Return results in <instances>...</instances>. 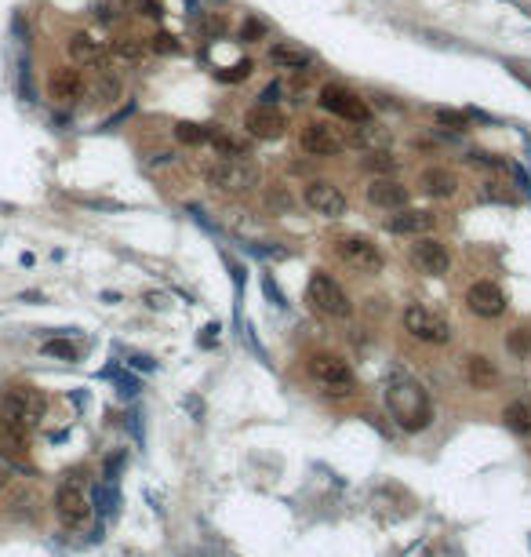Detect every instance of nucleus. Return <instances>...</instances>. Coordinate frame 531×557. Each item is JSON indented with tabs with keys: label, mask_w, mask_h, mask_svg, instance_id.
I'll return each mask as SVG.
<instances>
[{
	"label": "nucleus",
	"mask_w": 531,
	"mask_h": 557,
	"mask_svg": "<svg viewBox=\"0 0 531 557\" xmlns=\"http://www.w3.org/2000/svg\"><path fill=\"white\" fill-rule=\"evenodd\" d=\"M4 481H8V477H4V470H0V488H4Z\"/></svg>",
	"instance_id": "51"
},
{
	"label": "nucleus",
	"mask_w": 531,
	"mask_h": 557,
	"mask_svg": "<svg viewBox=\"0 0 531 557\" xmlns=\"http://www.w3.org/2000/svg\"><path fill=\"white\" fill-rule=\"evenodd\" d=\"M186 408L193 412V419H204V404H200V397H186Z\"/></svg>",
	"instance_id": "48"
},
{
	"label": "nucleus",
	"mask_w": 531,
	"mask_h": 557,
	"mask_svg": "<svg viewBox=\"0 0 531 557\" xmlns=\"http://www.w3.org/2000/svg\"><path fill=\"white\" fill-rule=\"evenodd\" d=\"M284 127H288V120H284V113L281 110H273V106H251V110L244 113V132L251 135V139H262V142H273V139H281L284 135Z\"/></svg>",
	"instance_id": "12"
},
{
	"label": "nucleus",
	"mask_w": 531,
	"mask_h": 557,
	"mask_svg": "<svg viewBox=\"0 0 531 557\" xmlns=\"http://www.w3.org/2000/svg\"><path fill=\"white\" fill-rule=\"evenodd\" d=\"M411 259L422 273H430V277H444L452 270V251L448 244H440L437 237H415L411 244Z\"/></svg>",
	"instance_id": "13"
},
{
	"label": "nucleus",
	"mask_w": 531,
	"mask_h": 557,
	"mask_svg": "<svg viewBox=\"0 0 531 557\" xmlns=\"http://www.w3.org/2000/svg\"><path fill=\"white\" fill-rule=\"evenodd\" d=\"M418 186H422V194H430L437 201H448V197H455V189H459V175L448 171V168H426L418 175Z\"/></svg>",
	"instance_id": "20"
},
{
	"label": "nucleus",
	"mask_w": 531,
	"mask_h": 557,
	"mask_svg": "<svg viewBox=\"0 0 531 557\" xmlns=\"http://www.w3.org/2000/svg\"><path fill=\"white\" fill-rule=\"evenodd\" d=\"M207 146L215 149L219 157H248L244 139H233V135H226V132H207Z\"/></svg>",
	"instance_id": "27"
},
{
	"label": "nucleus",
	"mask_w": 531,
	"mask_h": 557,
	"mask_svg": "<svg viewBox=\"0 0 531 557\" xmlns=\"http://www.w3.org/2000/svg\"><path fill=\"white\" fill-rule=\"evenodd\" d=\"M48 92H51V99L62 102V106L77 102L80 92H84V77H80V70H73V66H58V70H51Z\"/></svg>",
	"instance_id": "16"
},
{
	"label": "nucleus",
	"mask_w": 531,
	"mask_h": 557,
	"mask_svg": "<svg viewBox=\"0 0 531 557\" xmlns=\"http://www.w3.org/2000/svg\"><path fill=\"white\" fill-rule=\"evenodd\" d=\"M251 58H241V62H233V66H222V70H215V80H222V84H237V80H248L251 77Z\"/></svg>",
	"instance_id": "31"
},
{
	"label": "nucleus",
	"mask_w": 531,
	"mask_h": 557,
	"mask_svg": "<svg viewBox=\"0 0 531 557\" xmlns=\"http://www.w3.org/2000/svg\"><path fill=\"white\" fill-rule=\"evenodd\" d=\"M146 303H150V306L157 310V306H164V295H157V292H150V295H146Z\"/></svg>",
	"instance_id": "50"
},
{
	"label": "nucleus",
	"mask_w": 531,
	"mask_h": 557,
	"mask_svg": "<svg viewBox=\"0 0 531 557\" xmlns=\"http://www.w3.org/2000/svg\"><path fill=\"white\" fill-rule=\"evenodd\" d=\"M306 295H309V303L321 310V313H328V317H350V313H353L350 295L343 292V284H338L331 273H321V270H316V273L309 277Z\"/></svg>",
	"instance_id": "8"
},
{
	"label": "nucleus",
	"mask_w": 531,
	"mask_h": 557,
	"mask_svg": "<svg viewBox=\"0 0 531 557\" xmlns=\"http://www.w3.org/2000/svg\"><path fill=\"white\" fill-rule=\"evenodd\" d=\"M91 506L98 510V518H113L117 506H120L117 481H102V484H95V492H91Z\"/></svg>",
	"instance_id": "24"
},
{
	"label": "nucleus",
	"mask_w": 531,
	"mask_h": 557,
	"mask_svg": "<svg viewBox=\"0 0 531 557\" xmlns=\"http://www.w3.org/2000/svg\"><path fill=\"white\" fill-rule=\"evenodd\" d=\"M470 164H480V168H492V171H506L509 168V161L506 157H495V154H480V149H473L470 157H466Z\"/></svg>",
	"instance_id": "37"
},
{
	"label": "nucleus",
	"mask_w": 531,
	"mask_h": 557,
	"mask_svg": "<svg viewBox=\"0 0 531 557\" xmlns=\"http://www.w3.org/2000/svg\"><path fill=\"white\" fill-rule=\"evenodd\" d=\"M404 332L415 335L418 342H430V346H448L452 335H455L448 320H444L437 310L422 306V303H411L404 310Z\"/></svg>",
	"instance_id": "5"
},
{
	"label": "nucleus",
	"mask_w": 531,
	"mask_h": 557,
	"mask_svg": "<svg viewBox=\"0 0 531 557\" xmlns=\"http://www.w3.org/2000/svg\"><path fill=\"white\" fill-rule=\"evenodd\" d=\"M368 201L382 211H397V208H408V186H400L390 175H378L368 182Z\"/></svg>",
	"instance_id": "15"
},
{
	"label": "nucleus",
	"mask_w": 531,
	"mask_h": 557,
	"mask_svg": "<svg viewBox=\"0 0 531 557\" xmlns=\"http://www.w3.org/2000/svg\"><path fill=\"white\" fill-rule=\"evenodd\" d=\"M466 306H470L477 317H499L506 310V295L495 281H477L466 292Z\"/></svg>",
	"instance_id": "14"
},
{
	"label": "nucleus",
	"mask_w": 531,
	"mask_h": 557,
	"mask_svg": "<svg viewBox=\"0 0 531 557\" xmlns=\"http://www.w3.org/2000/svg\"><path fill=\"white\" fill-rule=\"evenodd\" d=\"M91 95H95L98 102H117V99H120V77H117V73H110L105 66H98V77H95Z\"/></svg>",
	"instance_id": "28"
},
{
	"label": "nucleus",
	"mask_w": 531,
	"mask_h": 557,
	"mask_svg": "<svg viewBox=\"0 0 531 557\" xmlns=\"http://www.w3.org/2000/svg\"><path fill=\"white\" fill-rule=\"evenodd\" d=\"M309 379L321 387L328 397H350L357 390L353 368L338 353H313L309 357Z\"/></svg>",
	"instance_id": "3"
},
{
	"label": "nucleus",
	"mask_w": 531,
	"mask_h": 557,
	"mask_svg": "<svg viewBox=\"0 0 531 557\" xmlns=\"http://www.w3.org/2000/svg\"><path fill=\"white\" fill-rule=\"evenodd\" d=\"M386 408H390L393 423L408 434H418L433 423V401H430L426 387L411 372L400 368V364H393L386 372Z\"/></svg>",
	"instance_id": "1"
},
{
	"label": "nucleus",
	"mask_w": 531,
	"mask_h": 557,
	"mask_svg": "<svg viewBox=\"0 0 531 557\" xmlns=\"http://www.w3.org/2000/svg\"><path fill=\"white\" fill-rule=\"evenodd\" d=\"M127 364H132V368H139V372H153V368H157V361L146 357V353H127Z\"/></svg>",
	"instance_id": "43"
},
{
	"label": "nucleus",
	"mask_w": 531,
	"mask_h": 557,
	"mask_svg": "<svg viewBox=\"0 0 531 557\" xmlns=\"http://www.w3.org/2000/svg\"><path fill=\"white\" fill-rule=\"evenodd\" d=\"M262 292H266V299H269L277 310H288V299H284V292L277 288V281H273L269 273H262Z\"/></svg>",
	"instance_id": "39"
},
{
	"label": "nucleus",
	"mask_w": 531,
	"mask_h": 557,
	"mask_svg": "<svg viewBox=\"0 0 531 557\" xmlns=\"http://www.w3.org/2000/svg\"><path fill=\"white\" fill-rule=\"evenodd\" d=\"M506 346L513 357H531V325H520L506 335Z\"/></svg>",
	"instance_id": "30"
},
{
	"label": "nucleus",
	"mask_w": 531,
	"mask_h": 557,
	"mask_svg": "<svg viewBox=\"0 0 531 557\" xmlns=\"http://www.w3.org/2000/svg\"><path fill=\"white\" fill-rule=\"evenodd\" d=\"M70 58L80 62V66H105V55H102V44L88 33H73L70 37Z\"/></svg>",
	"instance_id": "21"
},
{
	"label": "nucleus",
	"mask_w": 531,
	"mask_h": 557,
	"mask_svg": "<svg viewBox=\"0 0 531 557\" xmlns=\"http://www.w3.org/2000/svg\"><path fill=\"white\" fill-rule=\"evenodd\" d=\"M502 419H506V426H509L517 437L531 441V401H513V404L502 412Z\"/></svg>",
	"instance_id": "23"
},
{
	"label": "nucleus",
	"mask_w": 531,
	"mask_h": 557,
	"mask_svg": "<svg viewBox=\"0 0 531 557\" xmlns=\"http://www.w3.org/2000/svg\"><path fill=\"white\" fill-rule=\"evenodd\" d=\"M262 37H266V23H262V18H244L241 40H262Z\"/></svg>",
	"instance_id": "40"
},
{
	"label": "nucleus",
	"mask_w": 531,
	"mask_h": 557,
	"mask_svg": "<svg viewBox=\"0 0 531 557\" xmlns=\"http://www.w3.org/2000/svg\"><path fill=\"white\" fill-rule=\"evenodd\" d=\"M120 466H124V452H117V456H110V459H105V481H117Z\"/></svg>",
	"instance_id": "45"
},
{
	"label": "nucleus",
	"mask_w": 531,
	"mask_h": 557,
	"mask_svg": "<svg viewBox=\"0 0 531 557\" xmlns=\"http://www.w3.org/2000/svg\"><path fill=\"white\" fill-rule=\"evenodd\" d=\"M506 171H509V175H513V182L520 186V194H531V179H527V171H524V168H517V164H509Z\"/></svg>",
	"instance_id": "44"
},
{
	"label": "nucleus",
	"mask_w": 531,
	"mask_h": 557,
	"mask_svg": "<svg viewBox=\"0 0 531 557\" xmlns=\"http://www.w3.org/2000/svg\"><path fill=\"white\" fill-rule=\"evenodd\" d=\"M150 48H153L157 55H179V51H182V44H179L172 33H153V37H150Z\"/></svg>",
	"instance_id": "36"
},
{
	"label": "nucleus",
	"mask_w": 531,
	"mask_h": 557,
	"mask_svg": "<svg viewBox=\"0 0 531 557\" xmlns=\"http://www.w3.org/2000/svg\"><path fill=\"white\" fill-rule=\"evenodd\" d=\"M506 70H509V73H513V77H517V80H520V84H524V88H527V92H531V73H524V70H520V66H517V62H506Z\"/></svg>",
	"instance_id": "47"
},
{
	"label": "nucleus",
	"mask_w": 531,
	"mask_h": 557,
	"mask_svg": "<svg viewBox=\"0 0 531 557\" xmlns=\"http://www.w3.org/2000/svg\"><path fill=\"white\" fill-rule=\"evenodd\" d=\"M499 368H495V361L492 357H484V353H470L466 357V382H470L473 390L487 394V390H495L499 387Z\"/></svg>",
	"instance_id": "17"
},
{
	"label": "nucleus",
	"mask_w": 531,
	"mask_h": 557,
	"mask_svg": "<svg viewBox=\"0 0 531 557\" xmlns=\"http://www.w3.org/2000/svg\"><path fill=\"white\" fill-rule=\"evenodd\" d=\"M316 102H321V110L331 113V117H343L350 124H371V106L360 99L357 92L343 88V84H324Z\"/></svg>",
	"instance_id": "7"
},
{
	"label": "nucleus",
	"mask_w": 531,
	"mask_h": 557,
	"mask_svg": "<svg viewBox=\"0 0 531 557\" xmlns=\"http://www.w3.org/2000/svg\"><path fill=\"white\" fill-rule=\"evenodd\" d=\"M477 197L484 201V204H517L520 197L509 189L506 182H499V179H487V182H480V189H477Z\"/></svg>",
	"instance_id": "25"
},
{
	"label": "nucleus",
	"mask_w": 531,
	"mask_h": 557,
	"mask_svg": "<svg viewBox=\"0 0 531 557\" xmlns=\"http://www.w3.org/2000/svg\"><path fill=\"white\" fill-rule=\"evenodd\" d=\"M179 557H222V553H215V550L200 546V550H189V553H179Z\"/></svg>",
	"instance_id": "49"
},
{
	"label": "nucleus",
	"mask_w": 531,
	"mask_h": 557,
	"mask_svg": "<svg viewBox=\"0 0 531 557\" xmlns=\"http://www.w3.org/2000/svg\"><path fill=\"white\" fill-rule=\"evenodd\" d=\"M306 204L316 211V215H324V219H338V215H346V194L338 189L335 182L328 179H313L306 186Z\"/></svg>",
	"instance_id": "11"
},
{
	"label": "nucleus",
	"mask_w": 531,
	"mask_h": 557,
	"mask_svg": "<svg viewBox=\"0 0 531 557\" xmlns=\"http://www.w3.org/2000/svg\"><path fill=\"white\" fill-rule=\"evenodd\" d=\"M175 139H179L182 146H204V142H207V127H200V124H193V120H179V124H175Z\"/></svg>",
	"instance_id": "29"
},
{
	"label": "nucleus",
	"mask_w": 531,
	"mask_h": 557,
	"mask_svg": "<svg viewBox=\"0 0 531 557\" xmlns=\"http://www.w3.org/2000/svg\"><path fill=\"white\" fill-rule=\"evenodd\" d=\"M262 201H266V208L273 211V215H291V211H295V197L288 194V186H281V182L266 186Z\"/></svg>",
	"instance_id": "26"
},
{
	"label": "nucleus",
	"mask_w": 531,
	"mask_h": 557,
	"mask_svg": "<svg viewBox=\"0 0 531 557\" xmlns=\"http://www.w3.org/2000/svg\"><path fill=\"white\" fill-rule=\"evenodd\" d=\"M139 11H142L146 18H160V15H164L160 0H139Z\"/></svg>",
	"instance_id": "46"
},
{
	"label": "nucleus",
	"mask_w": 531,
	"mask_h": 557,
	"mask_svg": "<svg viewBox=\"0 0 531 557\" xmlns=\"http://www.w3.org/2000/svg\"><path fill=\"white\" fill-rule=\"evenodd\" d=\"M30 452V430L15 426L8 419H0V459H11V463H23Z\"/></svg>",
	"instance_id": "19"
},
{
	"label": "nucleus",
	"mask_w": 531,
	"mask_h": 557,
	"mask_svg": "<svg viewBox=\"0 0 531 557\" xmlns=\"http://www.w3.org/2000/svg\"><path fill=\"white\" fill-rule=\"evenodd\" d=\"M364 168H368V171H378V175H393L397 161H393V154H386V149H371V154L364 157Z\"/></svg>",
	"instance_id": "32"
},
{
	"label": "nucleus",
	"mask_w": 531,
	"mask_h": 557,
	"mask_svg": "<svg viewBox=\"0 0 531 557\" xmlns=\"http://www.w3.org/2000/svg\"><path fill=\"white\" fill-rule=\"evenodd\" d=\"M48 401L37 387H11L4 397H0V419H8L23 430H33V426L44 419Z\"/></svg>",
	"instance_id": "4"
},
{
	"label": "nucleus",
	"mask_w": 531,
	"mask_h": 557,
	"mask_svg": "<svg viewBox=\"0 0 531 557\" xmlns=\"http://www.w3.org/2000/svg\"><path fill=\"white\" fill-rule=\"evenodd\" d=\"M277 99H281V84H277V80H269L266 88L259 92V102H262V106H277Z\"/></svg>",
	"instance_id": "42"
},
{
	"label": "nucleus",
	"mask_w": 531,
	"mask_h": 557,
	"mask_svg": "<svg viewBox=\"0 0 531 557\" xmlns=\"http://www.w3.org/2000/svg\"><path fill=\"white\" fill-rule=\"evenodd\" d=\"M219 332H222V328L215 325V320H211V325H204V328H200V339H197L200 350H211V346H215V342H219Z\"/></svg>",
	"instance_id": "41"
},
{
	"label": "nucleus",
	"mask_w": 531,
	"mask_h": 557,
	"mask_svg": "<svg viewBox=\"0 0 531 557\" xmlns=\"http://www.w3.org/2000/svg\"><path fill=\"white\" fill-rule=\"evenodd\" d=\"M440 127H452V132H466L470 127V113H455V110H433Z\"/></svg>",
	"instance_id": "34"
},
{
	"label": "nucleus",
	"mask_w": 531,
	"mask_h": 557,
	"mask_svg": "<svg viewBox=\"0 0 531 557\" xmlns=\"http://www.w3.org/2000/svg\"><path fill=\"white\" fill-rule=\"evenodd\" d=\"M259 182H262V171L248 157H222L219 164L207 168V186L222 189V194H248Z\"/></svg>",
	"instance_id": "2"
},
{
	"label": "nucleus",
	"mask_w": 531,
	"mask_h": 557,
	"mask_svg": "<svg viewBox=\"0 0 531 557\" xmlns=\"http://www.w3.org/2000/svg\"><path fill=\"white\" fill-rule=\"evenodd\" d=\"M269 62L281 70H295V73H309V62L313 55L302 51V48H291V44H273L269 48Z\"/></svg>",
	"instance_id": "22"
},
{
	"label": "nucleus",
	"mask_w": 531,
	"mask_h": 557,
	"mask_svg": "<svg viewBox=\"0 0 531 557\" xmlns=\"http://www.w3.org/2000/svg\"><path fill=\"white\" fill-rule=\"evenodd\" d=\"M335 251H338V259H343L353 273H364V277H375V273H382V266H386L378 244H375L371 237H360V233L338 237V241H335Z\"/></svg>",
	"instance_id": "6"
},
{
	"label": "nucleus",
	"mask_w": 531,
	"mask_h": 557,
	"mask_svg": "<svg viewBox=\"0 0 531 557\" xmlns=\"http://www.w3.org/2000/svg\"><path fill=\"white\" fill-rule=\"evenodd\" d=\"M433 211H422V208H397V215L386 223L390 226V233H400V237H418V233H426V230H433Z\"/></svg>",
	"instance_id": "18"
},
{
	"label": "nucleus",
	"mask_w": 531,
	"mask_h": 557,
	"mask_svg": "<svg viewBox=\"0 0 531 557\" xmlns=\"http://www.w3.org/2000/svg\"><path fill=\"white\" fill-rule=\"evenodd\" d=\"M55 513L62 518V525H70V528H77V525L88 521L91 499L84 496V484H80L77 477H66V481H62L58 496H55Z\"/></svg>",
	"instance_id": "9"
},
{
	"label": "nucleus",
	"mask_w": 531,
	"mask_h": 557,
	"mask_svg": "<svg viewBox=\"0 0 531 557\" xmlns=\"http://www.w3.org/2000/svg\"><path fill=\"white\" fill-rule=\"evenodd\" d=\"M299 146L306 149L309 157H338L346 149V139L335 132L331 124H324V120H309L306 127H302V135H299Z\"/></svg>",
	"instance_id": "10"
},
{
	"label": "nucleus",
	"mask_w": 531,
	"mask_h": 557,
	"mask_svg": "<svg viewBox=\"0 0 531 557\" xmlns=\"http://www.w3.org/2000/svg\"><path fill=\"white\" fill-rule=\"evenodd\" d=\"M44 353H48V357H58V361H77V357H80L77 342H70V339H48V342H44Z\"/></svg>",
	"instance_id": "33"
},
{
	"label": "nucleus",
	"mask_w": 531,
	"mask_h": 557,
	"mask_svg": "<svg viewBox=\"0 0 531 557\" xmlns=\"http://www.w3.org/2000/svg\"><path fill=\"white\" fill-rule=\"evenodd\" d=\"M222 263H226V270H229V281H233V288H237V295L244 292V284H248V273H244V266L233 259V255H226L222 251Z\"/></svg>",
	"instance_id": "38"
},
{
	"label": "nucleus",
	"mask_w": 531,
	"mask_h": 557,
	"mask_svg": "<svg viewBox=\"0 0 531 557\" xmlns=\"http://www.w3.org/2000/svg\"><path fill=\"white\" fill-rule=\"evenodd\" d=\"M113 55L127 58V62H139L142 58V44H139V40H132V37H120V40H113Z\"/></svg>",
	"instance_id": "35"
}]
</instances>
